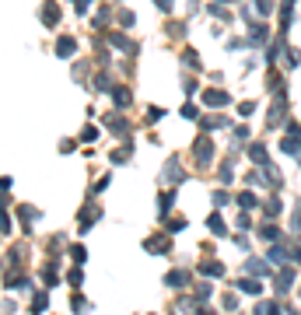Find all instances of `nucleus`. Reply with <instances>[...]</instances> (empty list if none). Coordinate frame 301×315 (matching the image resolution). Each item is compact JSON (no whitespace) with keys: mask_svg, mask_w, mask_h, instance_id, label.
Segmentation results:
<instances>
[{"mask_svg":"<svg viewBox=\"0 0 301 315\" xmlns=\"http://www.w3.org/2000/svg\"><path fill=\"white\" fill-rule=\"evenodd\" d=\"M193 154H196V161H200V165H210V158H214V144H210L207 137H200V140L193 144Z\"/></svg>","mask_w":301,"mask_h":315,"instance_id":"f257e3e1","label":"nucleus"},{"mask_svg":"<svg viewBox=\"0 0 301 315\" xmlns=\"http://www.w3.org/2000/svg\"><path fill=\"white\" fill-rule=\"evenodd\" d=\"M203 102H207V105H214V109H221V105H228V102H231V95H228V91L210 88V91H203Z\"/></svg>","mask_w":301,"mask_h":315,"instance_id":"f03ea898","label":"nucleus"},{"mask_svg":"<svg viewBox=\"0 0 301 315\" xmlns=\"http://www.w3.org/2000/svg\"><path fill=\"white\" fill-rule=\"evenodd\" d=\"M105 126H109L112 133H116V137H126V133H130V126H126V119H123V116H105Z\"/></svg>","mask_w":301,"mask_h":315,"instance_id":"7ed1b4c3","label":"nucleus"},{"mask_svg":"<svg viewBox=\"0 0 301 315\" xmlns=\"http://www.w3.org/2000/svg\"><path fill=\"white\" fill-rule=\"evenodd\" d=\"M46 305H49V294H46V291H35V294H32V315H42Z\"/></svg>","mask_w":301,"mask_h":315,"instance_id":"20e7f679","label":"nucleus"},{"mask_svg":"<svg viewBox=\"0 0 301 315\" xmlns=\"http://www.w3.org/2000/svg\"><path fill=\"white\" fill-rule=\"evenodd\" d=\"M165 284H168V287H186V284H189V277H186L182 270H175V273H168V277H165Z\"/></svg>","mask_w":301,"mask_h":315,"instance_id":"39448f33","label":"nucleus"},{"mask_svg":"<svg viewBox=\"0 0 301 315\" xmlns=\"http://www.w3.org/2000/svg\"><path fill=\"white\" fill-rule=\"evenodd\" d=\"M56 18H60V7H56V4H46V7H42V25H49V28H53V25H56Z\"/></svg>","mask_w":301,"mask_h":315,"instance_id":"423d86ee","label":"nucleus"},{"mask_svg":"<svg viewBox=\"0 0 301 315\" xmlns=\"http://www.w3.org/2000/svg\"><path fill=\"white\" fill-rule=\"evenodd\" d=\"M74 49H77L74 39H60V42H56V56H74Z\"/></svg>","mask_w":301,"mask_h":315,"instance_id":"0eeeda50","label":"nucleus"},{"mask_svg":"<svg viewBox=\"0 0 301 315\" xmlns=\"http://www.w3.org/2000/svg\"><path fill=\"white\" fill-rule=\"evenodd\" d=\"M249 158H252L256 165H266V147H263V144H252V147H249Z\"/></svg>","mask_w":301,"mask_h":315,"instance_id":"6e6552de","label":"nucleus"},{"mask_svg":"<svg viewBox=\"0 0 301 315\" xmlns=\"http://www.w3.org/2000/svg\"><path fill=\"white\" fill-rule=\"evenodd\" d=\"M245 273H252V277H263V273H266V263H263V259H249V263H245Z\"/></svg>","mask_w":301,"mask_h":315,"instance_id":"1a4fd4ad","label":"nucleus"},{"mask_svg":"<svg viewBox=\"0 0 301 315\" xmlns=\"http://www.w3.org/2000/svg\"><path fill=\"white\" fill-rule=\"evenodd\" d=\"M144 249H147V252H165V249H168V238H147Z\"/></svg>","mask_w":301,"mask_h":315,"instance_id":"9d476101","label":"nucleus"},{"mask_svg":"<svg viewBox=\"0 0 301 315\" xmlns=\"http://www.w3.org/2000/svg\"><path fill=\"white\" fill-rule=\"evenodd\" d=\"M112 102H116L119 109H123V105H130V91H126V88H112Z\"/></svg>","mask_w":301,"mask_h":315,"instance_id":"9b49d317","label":"nucleus"},{"mask_svg":"<svg viewBox=\"0 0 301 315\" xmlns=\"http://www.w3.org/2000/svg\"><path fill=\"white\" fill-rule=\"evenodd\" d=\"M200 270L207 273V277H221V273H224V266H221V263H214V259H210V263H200Z\"/></svg>","mask_w":301,"mask_h":315,"instance_id":"f8f14e48","label":"nucleus"},{"mask_svg":"<svg viewBox=\"0 0 301 315\" xmlns=\"http://www.w3.org/2000/svg\"><path fill=\"white\" fill-rule=\"evenodd\" d=\"M263 42H266V28H252V35H249V46H263Z\"/></svg>","mask_w":301,"mask_h":315,"instance_id":"ddd939ff","label":"nucleus"},{"mask_svg":"<svg viewBox=\"0 0 301 315\" xmlns=\"http://www.w3.org/2000/svg\"><path fill=\"white\" fill-rule=\"evenodd\" d=\"M112 46H119V49H126V53H137V46L130 42L126 35H112Z\"/></svg>","mask_w":301,"mask_h":315,"instance_id":"4468645a","label":"nucleus"},{"mask_svg":"<svg viewBox=\"0 0 301 315\" xmlns=\"http://www.w3.org/2000/svg\"><path fill=\"white\" fill-rule=\"evenodd\" d=\"M207 228L214 231V235H224L228 228H224V221H221V214H210V221H207Z\"/></svg>","mask_w":301,"mask_h":315,"instance_id":"2eb2a0df","label":"nucleus"},{"mask_svg":"<svg viewBox=\"0 0 301 315\" xmlns=\"http://www.w3.org/2000/svg\"><path fill=\"white\" fill-rule=\"evenodd\" d=\"M165 175H168V182L175 186V182H182V168H179V161H172L168 168H165Z\"/></svg>","mask_w":301,"mask_h":315,"instance_id":"dca6fc26","label":"nucleus"},{"mask_svg":"<svg viewBox=\"0 0 301 315\" xmlns=\"http://www.w3.org/2000/svg\"><path fill=\"white\" fill-rule=\"evenodd\" d=\"M182 63L189 67V70H200V56H196L193 49H186V53H182Z\"/></svg>","mask_w":301,"mask_h":315,"instance_id":"f3484780","label":"nucleus"},{"mask_svg":"<svg viewBox=\"0 0 301 315\" xmlns=\"http://www.w3.org/2000/svg\"><path fill=\"white\" fill-rule=\"evenodd\" d=\"M221 126H228L221 116H207V119H203V130H221Z\"/></svg>","mask_w":301,"mask_h":315,"instance_id":"a211bd4d","label":"nucleus"},{"mask_svg":"<svg viewBox=\"0 0 301 315\" xmlns=\"http://www.w3.org/2000/svg\"><path fill=\"white\" fill-rule=\"evenodd\" d=\"M291 284H294V273H291V270L277 273V287H280V291H284V287H291Z\"/></svg>","mask_w":301,"mask_h":315,"instance_id":"6ab92c4d","label":"nucleus"},{"mask_svg":"<svg viewBox=\"0 0 301 315\" xmlns=\"http://www.w3.org/2000/svg\"><path fill=\"white\" fill-rule=\"evenodd\" d=\"M238 291H245V294H259L263 287H259V280H242V284H238Z\"/></svg>","mask_w":301,"mask_h":315,"instance_id":"aec40b11","label":"nucleus"},{"mask_svg":"<svg viewBox=\"0 0 301 315\" xmlns=\"http://www.w3.org/2000/svg\"><path fill=\"white\" fill-rule=\"evenodd\" d=\"M238 203H242L245 210H252V207H256V193H242V196H238Z\"/></svg>","mask_w":301,"mask_h":315,"instance_id":"412c9836","label":"nucleus"},{"mask_svg":"<svg viewBox=\"0 0 301 315\" xmlns=\"http://www.w3.org/2000/svg\"><path fill=\"white\" fill-rule=\"evenodd\" d=\"M70 256H74V263H84V259H88V249H84V245H74Z\"/></svg>","mask_w":301,"mask_h":315,"instance_id":"4be33fe9","label":"nucleus"},{"mask_svg":"<svg viewBox=\"0 0 301 315\" xmlns=\"http://www.w3.org/2000/svg\"><path fill=\"white\" fill-rule=\"evenodd\" d=\"M256 315H277V305H270V301H263V305H256Z\"/></svg>","mask_w":301,"mask_h":315,"instance_id":"5701e85b","label":"nucleus"},{"mask_svg":"<svg viewBox=\"0 0 301 315\" xmlns=\"http://www.w3.org/2000/svg\"><path fill=\"white\" fill-rule=\"evenodd\" d=\"M259 235H263V238H266V242H277V235H280V231H277L273 224H266V228H263Z\"/></svg>","mask_w":301,"mask_h":315,"instance_id":"b1692460","label":"nucleus"},{"mask_svg":"<svg viewBox=\"0 0 301 315\" xmlns=\"http://www.w3.org/2000/svg\"><path fill=\"white\" fill-rule=\"evenodd\" d=\"M270 259H273V263L287 259V249H284V245H273V249H270Z\"/></svg>","mask_w":301,"mask_h":315,"instance_id":"393cba45","label":"nucleus"},{"mask_svg":"<svg viewBox=\"0 0 301 315\" xmlns=\"http://www.w3.org/2000/svg\"><path fill=\"white\" fill-rule=\"evenodd\" d=\"M126 158H130V147H123V151H112V161H116V165H123Z\"/></svg>","mask_w":301,"mask_h":315,"instance_id":"a878e982","label":"nucleus"},{"mask_svg":"<svg viewBox=\"0 0 301 315\" xmlns=\"http://www.w3.org/2000/svg\"><path fill=\"white\" fill-rule=\"evenodd\" d=\"M0 235H11V217L0 210Z\"/></svg>","mask_w":301,"mask_h":315,"instance_id":"bb28decb","label":"nucleus"},{"mask_svg":"<svg viewBox=\"0 0 301 315\" xmlns=\"http://www.w3.org/2000/svg\"><path fill=\"white\" fill-rule=\"evenodd\" d=\"M67 280H70L74 287H81V280H84V273H81V270H70V277H67Z\"/></svg>","mask_w":301,"mask_h":315,"instance_id":"cd10ccee","label":"nucleus"},{"mask_svg":"<svg viewBox=\"0 0 301 315\" xmlns=\"http://www.w3.org/2000/svg\"><path fill=\"white\" fill-rule=\"evenodd\" d=\"M256 4H259V14H270L273 11V0H256Z\"/></svg>","mask_w":301,"mask_h":315,"instance_id":"c85d7f7f","label":"nucleus"},{"mask_svg":"<svg viewBox=\"0 0 301 315\" xmlns=\"http://www.w3.org/2000/svg\"><path fill=\"white\" fill-rule=\"evenodd\" d=\"M287 63L298 67V63H301V53H298V49H287Z\"/></svg>","mask_w":301,"mask_h":315,"instance_id":"c756f323","label":"nucleus"},{"mask_svg":"<svg viewBox=\"0 0 301 315\" xmlns=\"http://www.w3.org/2000/svg\"><path fill=\"white\" fill-rule=\"evenodd\" d=\"M95 137H98V130H95V126H88V130H84V133H81V140H84V144H91V140H95Z\"/></svg>","mask_w":301,"mask_h":315,"instance_id":"7c9ffc66","label":"nucleus"},{"mask_svg":"<svg viewBox=\"0 0 301 315\" xmlns=\"http://www.w3.org/2000/svg\"><path fill=\"white\" fill-rule=\"evenodd\" d=\"M266 214L277 217V214H280V200H270V203H266Z\"/></svg>","mask_w":301,"mask_h":315,"instance_id":"2f4dec72","label":"nucleus"},{"mask_svg":"<svg viewBox=\"0 0 301 315\" xmlns=\"http://www.w3.org/2000/svg\"><path fill=\"white\" fill-rule=\"evenodd\" d=\"M238 112H242V116H252V112H256V105H252V102H242V105H238Z\"/></svg>","mask_w":301,"mask_h":315,"instance_id":"473e14b6","label":"nucleus"},{"mask_svg":"<svg viewBox=\"0 0 301 315\" xmlns=\"http://www.w3.org/2000/svg\"><path fill=\"white\" fill-rule=\"evenodd\" d=\"M207 298H210V287H207V284H200V291H196V301H207Z\"/></svg>","mask_w":301,"mask_h":315,"instance_id":"72a5a7b5","label":"nucleus"},{"mask_svg":"<svg viewBox=\"0 0 301 315\" xmlns=\"http://www.w3.org/2000/svg\"><path fill=\"white\" fill-rule=\"evenodd\" d=\"M172 200H175V196H168V193L161 196V214H168V207H172Z\"/></svg>","mask_w":301,"mask_h":315,"instance_id":"f704fd0d","label":"nucleus"},{"mask_svg":"<svg viewBox=\"0 0 301 315\" xmlns=\"http://www.w3.org/2000/svg\"><path fill=\"white\" fill-rule=\"evenodd\" d=\"M154 4H158L161 11H172V4H175V0H154Z\"/></svg>","mask_w":301,"mask_h":315,"instance_id":"c9c22d12","label":"nucleus"},{"mask_svg":"<svg viewBox=\"0 0 301 315\" xmlns=\"http://www.w3.org/2000/svg\"><path fill=\"white\" fill-rule=\"evenodd\" d=\"M7 189H11V179L4 175V179H0V193H7Z\"/></svg>","mask_w":301,"mask_h":315,"instance_id":"e433bc0d","label":"nucleus"},{"mask_svg":"<svg viewBox=\"0 0 301 315\" xmlns=\"http://www.w3.org/2000/svg\"><path fill=\"white\" fill-rule=\"evenodd\" d=\"M200 315H210V312H200Z\"/></svg>","mask_w":301,"mask_h":315,"instance_id":"4c0bfd02","label":"nucleus"}]
</instances>
